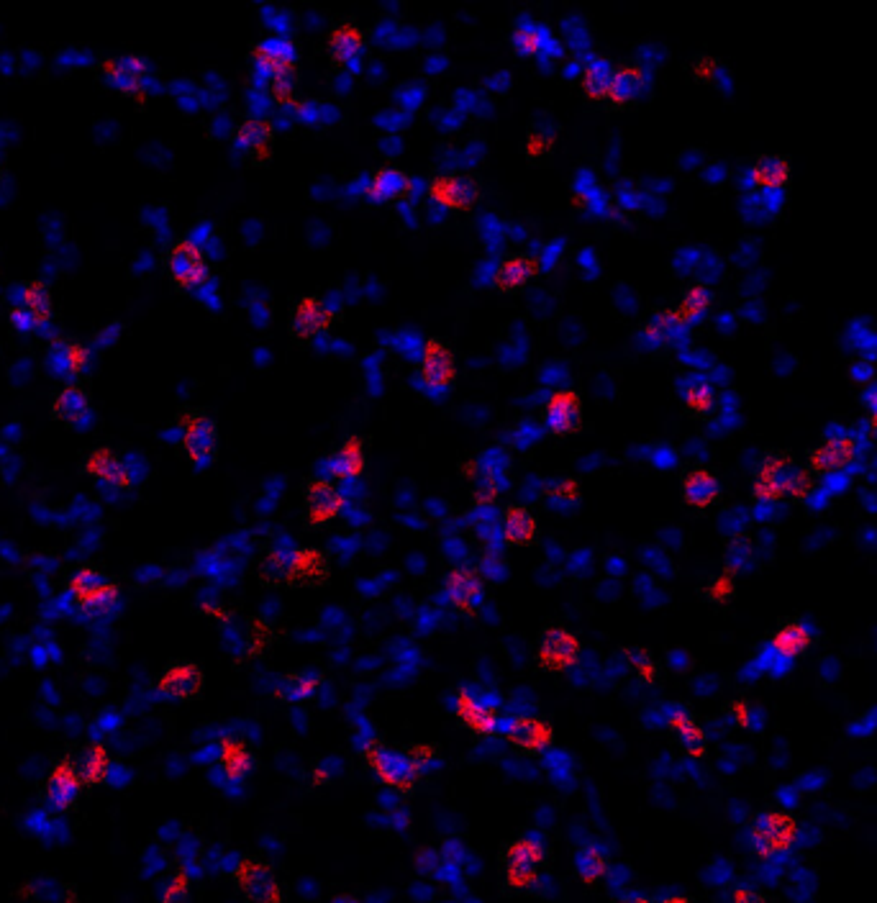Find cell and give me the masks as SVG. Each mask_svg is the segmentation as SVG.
I'll use <instances>...</instances> for the list:
<instances>
[{"instance_id":"cell-1","label":"cell","mask_w":877,"mask_h":903,"mask_svg":"<svg viewBox=\"0 0 877 903\" xmlns=\"http://www.w3.org/2000/svg\"><path fill=\"white\" fill-rule=\"evenodd\" d=\"M811 473H806L790 457L772 455L757 470L754 478V498L760 501H785V498H806L811 490Z\"/></svg>"},{"instance_id":"cell-2","label":"cell","mask_w":877,"mask_h":903,"mask_svg":"<svg viewBox=\"0 0 877 903\" xmlns=\"http://www.w3.org/2000/svg\"><path fill=\"white\" fill-rule=\"evenodd\" d=\"M54 296L44 280H26L18 285L16 303L11 306L8 319L21 334H34L52 324Z\"/></svg>"},{"instance_id":"cell-3","label":"cell","mask_w":877,"mask_h":903,"mask_svg":"<svg viewBox=\"0 0 877 903\" xmlns=\"http://www.w3.org/2000/svg\"><path fill=\"white\" fill-rule=\"evenodd\" d=\"M362 755H365L367 768L383 780L388 788H393L398 793H411L416 788L418 778H421V770L413 762L411 752L393 750L385 742H375L370 747H365Z\"/></svg>"},{"instance_id":"cell-4","label":"cell","mask_w":877,"mask_h":903,"mask_svg":"<svg viewBox=\"0 0 877 903\" xmlns=\"http://www.w3.org/2000/svg\"><path fill=\"white\" fill-rule=\"evenodd\" d=\"M549 860L547 844L536 837L513 839L503 850V870H506V883L516 891L534 886L542 868Z\"/></svg>"},{"instance_id":"cell-5","label":"cell","mask_w":877,"mask_h":903,"mask_svg":"<svg viewBox=\"0 0 877 903\" xmlns=\"http://www.w3.org/2000/svg\"><path fill=\"white\" fill-rule=\"evenodd\" d=\"M795 837H798V821L785 811H765L752 821L749 829V844L754 855L762 860L788 852Z\"/></svg>"},{"instance_id":"cell-6","label":"cell","mask_w":877,"mask_h":903,"mask_svg":"<svg viewBox=\"0 0 877 903\" xmlns=\"http://www.w3.org/2000/svg\"><path fill=\"white\" fill-rule=\"evenodd\" d=\"M234 883L249 903H285V886L262 860L242 857L234 868Z\"/></svg>"},{"instance_id":"cell-7","label":"cell","mask_w":877,"mask_h":903,"mask_svg":"<svg viewBox=\"0 0 877 903\" xmlns=\"http://www.w3.org/2000/svg\"><path fill=\"white\" fill-rule=\"evenodd\" d=\"M183 449L188 460L198 467H206L216 460L218 455V424L216 419L206 414V411H185L183 419Z\"/></svg>"},{"instance_id":"cell-8","label":"cell","mask_w":877,"mask_h":903,"mask_svg":"<svg viewBox=\"0 0 877 903\" xmlns=\"http://www.w3.org/2000/svg\"><path fill=\"white\" fill-rule=\"evenodd\" d=\"M580 657V639L577 634H572L570 629H562V626H549L544 629V634L539 637V647H536V662L547 673H565Z\"/></svg>"},{"instance_id":"cell-9","label":"cell","mask_w":877,"mask_h":903,"mask_svg":"<svg viewBox=\"0 0 877 903\" xmlns=\"http://www.w3.org/2000/svg\"><path fill=\"white\" fill-rule=\"evenodd\" d=\"M206 688V675L195 662L175 660L159 673L157 693L165 701H193Z\"/></svg>"},{"instance_id":"cell-10","label":"cell","mask_w":877,"mask_h":903,"mask_svg":"<svg viewBox=\"0 0 877 903\" xmlns=\"http://www.w3.org/2000/svg\"><path fill=\"white\" fill-rule=\"evenodd\" d=\"M101 75L121 93L142 98L149 85V62L139 54H116L101 62Z\"/></svg>"},{"instance_id":"cell-11","label":"cell","mask_w":877,"mask_h":903,"mask_svg":"<svg viewBox=\"0 0 877 903\" xmlns=\"http://www.w3.org/2000/svg\"><path fill=\"white\" fill-rule=\"evenodd\" d=\"M167 272L180 288H198L208 280V262L201 247L190 239H180L167 249Z\"/></svg>"},{"instance_id":"cell-12","label":"cell","mask_w":877,"mask_h":903,"mask_svg":"<svg viewBox=\"0 0 877 903\" xmlns=\"http://www.w3.org/2000/svg\"><path fill=\"white\" fill-rule=\"evenodd\" d=\"M506 739L521 755H542L554 744V726L542 716L518 714L508 719Z\"/></svg>"},{"instance_id":"cell-13","label":"cell","mask_w":877,"mask_h":903,"mask_svg":"<svg viewBox=\"0 0 877 903\" xmlns=\"http://www.w3.org/2000/svg\"><path fill=\"white\" fill-rule=\"evenodd\" d=\"M444 593L452 608L465 616H477L485 606V585L475 570L457 567L444 578Z\"/></svg>"},{"instance_id":"cell-14","label":"cell","mask_w":877,"mask_h":903,"mask_svg":"<svg viewBox=\"0 0 877 903\" xmlns=\"http://www.w3.org/2000/svg\"><path fill=\"white\" fill-rule=\"evenodd\" d=\"M83 470L95 483H101L108 490H131V485H134V475H131L129 465L111 447L90 449L83 460Z\"/></svg>"},{"instance_id":"cell-15","label":"cell","mask_w":877,"mask_h":903,"mask_svg":"<svg viewBox=\"0 0 877 903\" xmlns=\"http://www.w3.org/2000/svg\"><path fill=\"white\" fill-rule=\"evenodd\" d=\"M457 719L470 729L477 737H495L498 729H501V711L493 703H485L483 698H477L470 688H460L457 691Z\"/></svg>"},{"instance_id":"cell-16","label":"cell","mask_w":877,"mask_h":903,"mask_svg":"<svg viewBox=\"0 0 877 903\" xmlns=\"http://www.w3.org/2000/svg\"><path fill=\"white\" fill-rule=\"evenodd\" d=\"M457 378V362L449 344L442 339H429L421 355V380L429 390H447Z\"/></svg>"},{"instance_id":"cell-17","label":"cell","mask_w":877,"mask_h":903,"mask_svg":"<svg viewBox=\"0 0 877 903\" xmlns=\"http://www.w3.org/2000/svg\"><path fill=\"white\" fill-rule=\"evenodd\" d=\"M344 493L331 480L316 478L306 485V519L311 526H324L342 514Z\"/></svg>"},{"instance_id":"cell-18","label":"cell","mask_w":877,"mask_h":903,"mask_svg":"<svg viewBox=\"0 0 877 903\" xmlns=\"http://www.w3.org/2000/svg\"><path fill=\"white\" fill-rule=\"evenodd\" d=\"M431 201L444 206L447 211H470L475 206L480 188L467 175H439L429 185Z\"/></svg>"},{"instance_id":"cell-19","label":"cell","mask_w":877,"mask_h":903,"mask_svg":"<svg viewBox=\"0 0 877 903\" xmlns=\"http://www.w3.org/2000/svg\"><path fill=\"white\" fill-rule=\"evenodd\" d=\"M80 788H83V778H80V770H77L75 762L59 760L52 768V773L47 775L44 793H47V801L52 809L70 811L77 803V798H80Z\"/></svg>"},{"instance_id":"cell-20","label":"cell","mask_w":877,"mask_h":903,"mask_svg":"<svg viewBox=\"0 0 877 903\" xmlns=\"http://www.w3.org/2000/svg\"><path fill=\"white\" fill-rule=\"evenodd\" d=\"M47 365L52 367L54 375H62V378L67 380L83 378L85 370L90 367V349L70 337L52 339V344H49Z\"/></svg>"},{"instance_id":"cell-21","label":"cell","mask_w":877,"mask_h":903,"mask_svg":"<svg viewBox=\"0 0 877 903\" xmlns=\"http://www.w3.org/2000/svg\"><path fill=\"white\" fill-rule=\"evenodd\" d=\"M860 455V444L854 437H831L824 444L811 452V467L816 473H836V470H844V467L852 465Z\"/></svg>"},{"instance_id":"cell-22","label":"cell","mask_w":877,"mask_h":903,"mask_svg":"<svg viewBox=\"0 0 877 903\" xmlns=\"http://www.w3.org/2000/svg\"><path fill=\"white\" fill-rule=\"evenodd\" d=\"M580 414H583V401L577 396L575 390H557L552 398L544 406V421H547V429L557 437H565L580 424Z\"/></svg>"},{"instance_id":"cell-23","label":"cell","mask_w":877,"mask_h":903,"mask_svg":"<svg viewBox=\"0 0 877 903\" xmlns=\"http://www.w3.org/2000/svg\"><path fill=\"white\" fill-rule=\"evenodd\" d=\"M331 321H334V313H331V308L326 306L324 301H318V298L306 296L295 303L290 329H293L295 337L311 339V337H318V334H324V331H329Z\"/></svg>"},{"instance_id":"cell-24","label":"cell","mask_w":877,"mask_h":903,"mask_svg":"<svg viewBox=\"0 0 877 903\" xmlns=\"http://www.w3.org/2000/svg\"><path fill=\"white\" fill-rule=\"evenodd\" d=\"M367 470V449L360 437H349L326 462V473L334 480H357Z\"/></svg>"},{"instance_id":"cell-25","label":"cell","mask_w":877,"mask_h":903,"mask_svg":"<svg viewBox=\"0 0 877 903\" xmlns=\"http://www.w3.org/2000/svg\"><path fill=\"white\" fill-rule=\"evenodd\" d=\"M252 60L257 65V70L270 80L277 70L283 67H295L298 60V52H295V44L285 36H270L265 42H259L252 49Z\"/></svg>"},{"instance_id":"cell-26","label":"cell","mask_w":877,"mask_h":903,"mask_svg":"<svg viewBox=\"0 0 877 903\" xmlns=\"http://www.w3.org/2000/svg\"><path fill=\"white\" fill-rule=\"evenodd\" d=\"M218 768L229 783H242L254 770V755L247 742L234 737H224L218 744Z\"/></svg>"},{"instance_id":"cell-27","label":"cell","mask_w":877,"mask_h":903,"mask_svg":"<svg viewBox=\"0 0 877 903\" xmlns=\"http://www.w3.org/2000/svg\"><path fill=\"white\" fill-rule=\"evenodd\" d=\"M90 408H93V403H90L88 390L83 385H65L52 398V416L67 426H80L83 421H88Z\"/></svg>"},{"instance_id":"cell-28","label":"cell","mask_w":877,"mask_h":903,"mask_svg":"<svg viewBox=\"0 0 877 903\" xmlns=\"http://www.w3.org/2000/svg\"><path fill=\"white\" fill-rule=\"evenodd\" d=\"M667 726L677 734V739L683 744V750L688 752L690 757L706 755L708 737L706 732H703V726L695 721V716L690 714L688 709H683V706H672V709L667 711Z\"/></svg>"},{"instance_id":"cell-29","label":"cell","mask_w":877,"mask_h":903,"mask_svg":"<svg viewBox=\"0 0 877 903\" xmlns=\"http://www.w3.org/2000/svg\"><path fill=\"white\" fill-rule=\"evenodd\" d=\"M329 575V560L321 549L298 547L293 549V562H290L288 585H311L324 583Z\"/></svg>"},{"instance_id":"cell-30","label":"cell","mask_w":877,"mask_h":903,"mask_svg":"<svg viewBox=\"0 0 877 903\" xmlns=\"http://www.w3.org/2000/svg\"><path fill=\"white\" fill-rule=\"evenodd\" d=\"M683 498L688 506L708 508L721 498V483L716 480V475L703 470V467L690 470L683 480Z\"/></svg>"},{"instance_id":"cell-31","label":"cell","mask_w":877,"mask_h":903,"mask_svg":"<svg viewBox=\"0 0 877 903\" xmlns=\"http://www.w3.org/2000/svg\"><path fill=\"white\" fill-rule=\"evenodd\" d=\"M770 644L777 655L793 660V657H801L811 650L813 632L803 624V621H788V624H783L775 634H772Z\"/></svg>"},{"instance_id":"cell-32","label":"cell","mask_w":877,"mask_h":903,"mask_svg":"<svg viewBox=\"0 0 877 903\" xmlns=\"http://www.w3.org/2000/svg\"><path fill=\"white\" fill-rule=\"evenodd\" d=\"M362 49H365V31L354 24H339L329 36V52L336 62L342 65H352L354 60H360Z\"/></svg>"},{"instance_id":"cell-33","label":"cell","mask_w":877,"mask_h":903,"mask_svg":"<svg viewBox=\"0 0 877 903\" xmlns=\"http://www.w3.org/2000/svg\"><path fill=\"white\" fill-rule=\"evenodd\" d=\"M321 685H324V675L321 673H316V670H298V673L285 675L280 688H277V698H283L285 703H308L311 698H316Z\"/></svg>"},{"instance_id":"cell-34","label":"cell","mask_w":877,"mask_h":903,"mask_svg":"<svg viewBox=\"0 0 877 903\" xmlns=\"http://www.w3.org/2000/svg\"><path fill=\"white\" fill-rule=\"evenodd\" d=\"M503 539L513 547H529L536 539V519L529 508L508 506L503 514Z\"/></svg>"},{"instance_id":"cell-35","label":"cell","mask_w":877,"mask_h":903,"mask_svg":"<svg viewBox=\"0 0 877 903\" xmlns=\"http://www.w3.org/2000/svg\"><path fill=\"white\" fill-rule=\"evenodd\" d=\"M411 190V178H408L406 172L398 170V167H383V170L375 172V178H372V185L367 188V195H370V201H398L403 195Z\"/></svg>"},{"instance_id":"cell-36","label":"cell","mask_w":877,"mask_h":903,"mask_svg":"<svg viewBox=\"0 0 877 903\" xmlns=\"http://www.w3.org/2000/svg\"><path fill=\"white\" fill-rule=\"evenodd\" d=\"M534 275H536V260L524 257V254H518V257H508V260H503L501 265H498V270H495V275H493V283H495V288H501V290H506V293H511V290H518L521 285L529 283Z\"/></svg>"},{"instance_id":"cell-37","label":"cell","mask_w":877,"mask_h":903,"mask_svg":"<svg viewBox=\"0 0 877 903\" xmlns=\"http://www.w3.org/2000/svg\"><path fill=\"white\" fill-rule=\"evenodd\" d=\"M77 770H80V778H83L85 785L106 783L108 775H111V755H108L106 744L90 742L80 762H77Z\"/></svg>"},{"instance_id":"cell-38","label":"cell","mask_w":877,"mask_h":903,"mask_svg":"<svg viewBox=\"0 0 877 903\" xmlns=\"http://www.w3.org/2000/svg\"><path fill=\"white\" fill-rule=\"evenodd\" d=\"M234 139H236V147L242 149V152L259 157V154H265L272 144L270 121H265V119L242 121L239 129H236Z\"/></svg>"},{"instance_id":"cell-39","label":"cell","mask_w":877,"mask_h":903,"mask_svg":"<svg viewBox=\"0 0 877 903\" xmlns=\"http://www.w3.org/2000/svg\"><path fill=\"white\" fill-rule=\"evenodd\" d=\"M575 868L577 875L583 878V883L595 886L598 880H603L608 875V852L603 850L601 844L595 842L585 844V847H580V852H577Z\"/></svg>"},{"instance_id":"cell-40","label":"cell","mask_w":877,"mask_h":903,"mask_svg":"<svg viewBox=\"0 0 877 903\" xmlns=\"http://www.w3.org/2000/svg\"><path fill=\"white\" fill-rule=\"evenodd\" d=\"M118 601H121V588H118V585L108 578L106 583L98 585V588L90 591L88 596L77 598L75 603L85 616H108L116 611Z\"/></svg>"},{"instance_id":"cell-41","label":"cell","mask_w":877,"mask_h":903,"mask_svg":"<svg viewBox=\"0 0 877 903\" xmlns=\"http://www.w3.org/2000/svg\"><path fill=\"white\" fill-rule=\"evenodd\" d=\"M642 88H644L642 67H636V65L619 67V70H613L611 93H608V98H611L613 103L624 106V103L634 101L636 95L642 93Z\"/></svg>"},{"instance_id":"cell-42","label":"cell","mask_w":877,"mask_h":903,"mask_svg":"<svg viewBox=\"0 0 877 903\" xmlns=\"http://www.w3.org/2000/svg\"><path fill=\"white\" fill-rule=\"evenodd\" d=\"M611 80H613V67L608 65V60H601V57H590V60L585 62L583 88L590 98H595V101H603V98H608V93H611Z\"/></svg>"},{"instance_id":"cell-43","label":"cell","mask_w":877,"mask_h":903,"mask_svg":"<svg viewBox=\"0 0 877 903\" xmlns=\"http://www.w3.org/2000/svg\"><path fill=\"white\" fill-rule=\"evenodd\" d=\"M752 178L760 188H783L790 178V162L785 157H777V154L762 157L754 165Z\"/></svg>"},{"instance_id":"cell-44","label":"cell","mask_w":877,"mask_h":903,"mask_svg":"<svg viewBox=\"0 0 877 903\" xmlns=\"http://www.w3.org/2000/svg\"><path fill=\"white\" fill-rule=\"evenodd\" d=\"M711 303H713L711 290L703 288V285H693V288H690L688 293L683 296L680 306H677V311H675L677 319H680V324L683 326L693 324V321H698L701 316H706V311L711 308Z\"/></svg>"},{"instance_id":"cell-45","label":"cell","mask_w":877,"mask_h":903,"mask_svg":"<svg viewBox=\"0 0 877 903\" xmlns=\"http://www.w3.org/2000/svg\"><path fill=\"white\" fill-rule=\"evenodd\" d=\"M685 403H688V408L695 411V414H711L713 403H716V393H713L711 383L703 378H690L685 383Z\"/></svg>"},{"instance_id":"cell-46","label":"cell","mask_w":877,"mask_h":903,"mask_svg":"<svg viewBox=\"0 0 877 903\" xmlns=\"http://www.w3.org/2000/svg\"><path fill=\"white\" fill-rule=\"evenodd\" d=\"M106 580L108 575L103 573V570H98L95 565H83L77 567L75 573L70 575V580H67V591H70V596L77 601V598H83L88 596L90 591H95V588L106 583Z\"/></svg>"},{"instance_id":"cell-47","label":"cell","mask_w":877,"mask_h":903,"mask_svg":"<svg viewBox=\"0 0 877 903\" xmlns=\"http://www.w3.org/2000/svg\"><path fill=\"white\" fill-rule=\"evenodd\" d=\"M290 562H293V547L270 549L265 557V565H262V575L270 583H288Z\"/></svg>"},{"instance_id":"cell-48","label":"cell","mask_w":877,"mask_h":903,"mask_svg":"<svg viewBox=\"0 0 877 903\" xmlns=\"http://www.w3.org/2000/svg\"><path fill=\"white\" fill-rule=\"evenodd\" d=\"M513 49H516L518 54H524V57H534V54H539V49H542V31H539V26H534V24H524V26H518L516 31H513Z\"/></svg>"},{"instance_id":"cell-49","label":"cell","mask_w":877,"mask_h":903,"mask_svg":"<svg viewBox=\"0 0 877 903\" xmlns=\"http://www.w3.org/2000/svg\"><path fill=\"white\" fill-rule=\"evenodd\" d=\"M162 903H193L190 898V875L185 870H177L165 883L162 891Z\"/></svg>"},{"instance_id":"cell-50","label":"cell","mask_w":877,"mask_h":903,"mask_svg":"<svg viewBox=\"0 0 877 903\" xmlns=\"http://www.w3.org/2000/svg\"><path fill=\"white\" fill-rule=\"evenodd\" d=\"M295 85H298V70L295 67H283L270 77V88L280 103H288L290 95H293Z\"/></svg>"},{"instance_id":"cell-51","label":"cell","mask_w":877,"mask_h":903,"mask_svg":"<svg viewBox=\"0 0 877 903\" xmlns=\"http://www.w3.org/2000/svg\"><path fill=\"white\" fill-rule=\"evenodd\" d=\"M680 326L683 324H680V319H677V313L665 311L647 326V337L654 339V342H667V339H672V334H675Z\"/></svg>"},{"instance_id":"cell-52","label":"cell","mask_w":877,"mask_h":903,"mask_svg":"<svg viewBox=\"0 0 877 903\" xmlns=\"http://www.w3.org/2000/svg\"><path fill=\"white\" fill-rule=\"evenodd\" d=\"M547 496L549 501L562 503V506H575L580 501V485L577 480H557L547 488Z\"/></svg>"},{"instance_id":"cell-53","label":"cell","mask_w":877,"mask_h":903,"mask_svg":"<svg viewBox=\"0 0 877 903\" xmlns=\"http://www.w3.org/2000/svg\"><path fill=\"white\" fill-rule=\"evenodd\" d=\"M731 903H770V898L762 896L760 891H754L749 886H736L731 891Z\"/></svg>"},{"instance_id":"cell-54","label":"cell","mask_w":877,"mask_h":903,"mask_svg":"<svg viewBox=\"0 0 877 903\" xmlns=\"http://www.w3.org/2000/svg\"><path fill=\"white\" fill-rule=\"evenodd\" d=\"M865 406L872 416V424L877 426V383H872L870 388L865 390Z\"/></svg>"},{"instance_id":"cell-55","label":"cell","mask_w":877,"mask_h":903,"mask_svg":"<svg viewBox=\"0 0 877 903\" xmlns=\"http://www.w3.org/2000/svg\"><path fill=\"white\" fill-rule=\"evenodd\" d=\"M731 711H734V716H736V719H739V726H749V709H747V703H744V701H736L734 706H731Z\"/></svg>"},{"instance_id":"cell-56","label":"cell","mask_w":877,"mask_h":903,"mask_svg":"<svg viewBox=\"0 0 877 903\" xmlns=\"http://www.w3.org/2000/svg\"><path fill=\"white\" fill-rule=\"evenodd\" d=\"M657 903H695V901H690V898H685V896H667Z\"/></svg>"},{"instance_id":"cell-57","label":"cell","mask_w":877,"mask_h":903,"mask_svg":"<svg viewBox=\"0 0 877 903\" xmlns=\"http://www.w3.org/2000/svg\"><path fill=\"white\" fill-rule=\"evenodd\" d=\"M621 903H654V901H649V898H644V896H634V898H624Z\"/></svg>"},{"instance_id":"cell-58","label":"cell","mask_w":877,"mask_h":903,"mask_svg":"<svg viewBox=\"0 0 877 903\" xmlns=\"http://www.w3.org/2000/svg\"><path fill=\"white\" fill-rule=\"evenodd\" d=\"M3 175H6V165H3V157H0V183H3Z\"/></svg>"}]
</instances>
